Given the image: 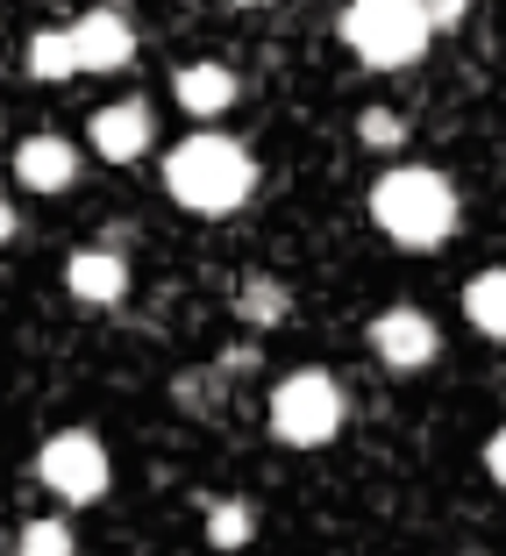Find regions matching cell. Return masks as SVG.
<instances>
[{
	"instance_id": "obj_18",
	"label": "cell",
	"mask_w": 506,
	"mask_h": 556,
	"mask_svg": "<svg viewBox=\"0 0 506 556\" xmlns=\"http://www.w3.org/2000/svg\"><path fill=\"white\" fill-rule=\"evenodd\" d=\"M357 143L364 150H400V143H407V122L392 115V108H364V115H357Z\"/></svg>"
},
{
	"instance_id": "obj_17",
	"label": "cell",
	"mask_w": 506,
	"mask_h": 556,
	"mask_svg": "<svg viewBox=\"0 0 506 556\" xmlns=\"http://www.w3.org/2000/svg\"><path fill=\"white\" fill-rule=\"evenodd\" d=\"M222 386H229L222 364H214V371H179L172 378V400H179L186 414H222Z\"/></svg>"
},
{
	"instance_id": "obj_9",
	"label": "cell",
	"mask_w": 506,
	"mask_h": 556,
	"mask_svg": "<svg viewBox=\"0 0 506 556\" xmlns=\"http://www.w3.org/2000/svg\"><path fill=\"white\" fill-rule=\"evenodd\" d=\"M65 293L79 300V307H122L129 300V257L107 243H86L65 257Z\"/></svg>"
},
{
	"instance_id": "obj_12",
	"label": "cell",
	"mask_w": 506,
	"mask_h": 556,
	"mask_svg": "<svg viewBox=\"0 0 506 556\" xmlns=\"http://www.w3.org/2000/svg\"><path fill=\"white\" fill-rule=\"evenodd\" d=\"M229 307H236V321H243L250 336H264V328H278L286 314H293V293H286V278H271V271H243L236 293H229Z\"/></svg>"
},
{
	"instance_id": "obj_21",
	"label": "cell",
	"mask_w": 506,
	"mask_h": 556,
	"mask_svg": "<svg viewBox=\"0 0 506 556\" xmlns=\"http://www.w3.org/2000/svg\"><path fill=\"white\" fill-rule=\"evenodd\" d=\"M428 8V22H435V29H457L464 15H471V0H421Z\"/></svg>"
},
{
	"instance_id": "obj_6",
	"label": "cell",
	"mask_w": 506,
	"mask_h": 556,
	"mask_svg": "<svg viewBox=\"0 0 506 556\" xmlns=\"http://www.w3.org/2000/svg\"><path fill=\"white\" fill-rule=\"evenodd\" d=\"M364 343H371V357L385 371H428L442 357V328L421 307H378L371 328H364Z\"/></svg>"
},
{
	"instance_id": "obj_4",
	"label": "cell",
	"mask_w": 506,
	"mask_h": 556,
	"mask_svg": "<svg viewBox=\"0 0 506 556\" xmlns=\"http://www.w3.org/2000/svg\"><path fill=\"white\" fill-rule=\"evenodd\" d=\"M343 378L321 371V364H307V371H286L271 386V435L286 442V450H321V442L343 435Z\"/></svg>"
},
{
	"instance_id": "obj_1",
	"label": "cell",
	"mask_w": 506,
	"mask_h": 556,
	"mask_svg": "<svg viewBox=\"0 0 506 556\" xmlns=\"http://www.w3.org/2000/svg\"><path fill=\"white\" fill-rule=\"evenodd\" d=\"M371 222H378L385 243L428 257V250H442L457 236L464 200H457V186H450V172H435V164H392L371 186Z\"/></svg>"
},
{
	"instance_id": "obj_3",
	"label": "cell",
	"mask_w": 506,
	"mask_h": 556,
	"mask_svg": "<svg viewBox=\"0 0 506 556\" xmlns=\"http://www.w3.org/2000/svg\"><path fill=\"white\" fill-rule=\"evenodd\" d=\"M336 36H343V50L364 72H407V65L428 58L435 22H428L421 0H350L343 22H336Z\"/></svg>"
},
{
	"instance_id": "obj_5",
	"label": "cell",
	"mask_w": 506,
	"mask_h": 556,
	"mask_svg": "<svg viewBox=\"0 0 506 556\" xmlns=\"http://www.w3.org/2000/svg\"><path fill=\"white\" fill-rule=\"evenodd\" d=\"M36 478H43L50 500L93 507L100 492L115 485V464H107V442H100L93 428H58V435H43V450H36Z\"/></svg>"
},
{
	"instance_id": "obj_7",
	"label": "cell",
	"mask_w": 506,
	"mask_h": 556,
	"mask_svg": "<svg viewBox=\"0 0 506 556\" xmlns=\"http://www.w3.org/2000/svg\"><path fill=\"white\" fill-rule=\"evenodd\" d=\"M86 143H93L100 164H136L157 150V108H150L143 93H122L107 100V108H93V122H86Z\"/></svg>"
},
{
	"instance_id": "obj_23",
	"label": "cell",
	"mask_w": 506,
	"mask_h": 556,
	"mask_svg": "<svg viewBox=\"0 0 506 556\" xmlns=\"http://www.w3.org/2000/svg\"><path fill=\"white\" fill-rule=\"evenodd\" d=\"M222 8H264V0H222Z\"/></svg>"
},
{
	"instance_id": "obj_13",
	"label": "cell",
	"mask_w": 506,
	"mask_h": 556,
	"mask_svg": "<svg viewBox=\"0 0 506 556\" xmlns=\"http://www.w3.org/2000/svg\"><path fill=\"white\" fill-rule=\"evenodd\" d=\"M464 321H471L485 343H506V264H492V271H478L471 286H464Z\"/></svg>"
},
{
	"instance_id": "obj_20",
	"label": "cell",
	"mask_w": 506,
	"mask_h": 556,
	"mask_svg": "<svg viewBox=\"0 0 506 556\" xmlns=\"http://www.w3.org/2000/svg\"><path fill=\"white\" fill-rule=\"evenodd\" d=\"M257 364H264V350H257V343H229V350H222V371H229V378L257 371Z\"/></svg>"
},
{
	"instance_id": "obj_14",
	"label": "cell",
	"mask_w": 506,
	"mask_h": 556,
	"mask_svg": "<svg viewBox=\"0 0 506 556\" xmlns=\"http://www.w3.org/2000/svg\"><path fill=\"white\" fill-rule=\"evenodd\" d=\"M22 72H29L36 86H65V79H79V50H72V29H36L29 50H22Z\"/></svg>"
},
{
	"instance_id": "obj_15",
	"label": "cell",
	"mask_w": 506,
	"mask_h": 556,
	"mask_svg": "<svg viewBox=\"0 0 506 556\" xmlns=\"http://www.w3.org/2000/svg\"><path fill=\"white\" fill-rule=\"evenodd\" d=\"M257 535V507L250 500H207V542L214 549H250Z\"/></svg>"
},
{
	"instance_id": "obj_10",
	"label": "cell",
	"mask_w": 506,
	"mask_h": 556,
	"mask_svg": "<svg viewBox=\"0 0 506 556\" xmlns=\"http://www.w3.org/2000/svg\"><path fill=\"white\" fill-rule=\"evenodd\" d=\"M65 29H72V50H79V72H122L136 58V29L122 8H86Z\"/></svg>"
},
{
	"instance_id": "obj_22",
	"label": "cell",
	"mask_w": 506,
	"mask_h": 556,
	"mask_svg": "<svg viewBox=\"0 0 506 556\" xmlns=\"http://www.w3.org/2000/svg\"><path fill=\"white\" fill-rule=\"evenodd\" d=\"M15 229H22V214H15V200L0 193V243H15Z\"/></svg>"
},
{
	"instance_id": "obj_2",
	"label": "cell",
	"mask_w": 506,
	"mask_h": 556,
	"mask_svg": "<svg viewBox=\"0 0 506 556\" xmlns=\"http://www.w3.org/2000/svg\"><path fill=\"white\" fill-rule=\"evenodd\" d=\"M164 193L186 214H236L257 193V157L222 129H193L186 143L164 150Z\"/></svg>"
},
{
	"instance_id": "obj_11",
	"label": "cell",
	"mask_w": 506,
	"mask_h": 556,
	"mask_svg": "<svg viewBox=\"0 0 506 556\" xmlns=\"http://www.w3.org/2000/svg\"><path fill=\"white\" fill-rule=\"evenodd\" d=\"M172 100L193 122H222L236 108V72L229 65H179L172 72Z\"/></svg>"
},
{
	"instance_id": "obj_16",
	"label": "cell",
	"mask_w": 506,
	"mask_h": 556,
	"mask_svg": "<svg viewBox=\"0 0 506 556\" xmlns=\"http://www.w3.org/2000/svg\"><path fill=\"white\" fill-rule=\"evenodd\" d=\"M79 542H72V521L65 514H36V521H22L15 535V556H72Z\"/></svg>"
},
{
	"instance_id": "obj_19",
	"label": "cell",
	"mask_w": 506,
	"mask_h": 556,
	"mask_svg": "<svg viewBox=\"0 0 506 556\" xmlns=\"http://www.w3.org/2000/svg\"><path fill=\"white\" fill-rule=\"evenodd\" d=\"M485 478H492V485L506 492V421H499V428L485 435Z\"/></svg>"
},
{
	"instance_id": "obj_8",
	"label": "cell",
	"mask_w": 506,
	"mask_h": 556,
	"mask_svg": "<svg viewBox=\"0 0 506 556\" xmlns=\"http://www.w3.org/2000/svg\"><path fill=\"white\" fill-rule=\"evenodd\" d=\"M15 179H22V193H72L79 186V143L72 136H22L15 143Z\"/></svg>"
}]
</instances>
